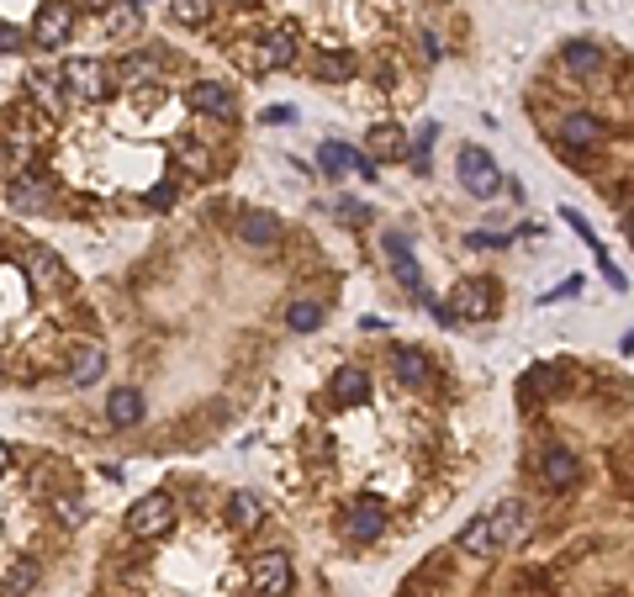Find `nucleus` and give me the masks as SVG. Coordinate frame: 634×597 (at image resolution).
Masks as SVG:
<instances>
[{
	"label": "nucleus",
	"mask_w": 634,
	"mask_h": 597,
	"mask_svg": "<svg viewBox=\"0 0 634 597\" xmlns=\"http://www.w3.org/2000/svg\"><path fill=\"white\" fill-rule=\"evenodd\" d=\"M317 164H323L328 175H349V170H360L365 180H376L370 159H360V154H354V148H344V143H323V148H317Z\"/></svg>",
	"instance_id": "obj_12"
},
{
	"label": "nucleus",
	"mask_w": 634,
	"mask_h": 597,
	"mask_svg": "<svg viewBox=\"0 0 634 597\" xmlns=\"http://www.w3.org/2000/svg\"><path fill=\"white\" fill-rule=\"evenodd\" d=\"M185 164H191L196 175H212V154H207L201 143H191V148H185Z\"/></svg>",
	"instance_id": "obj_30"
},
{
	"label": "nucleus",
	"mask_w": 634,
	"mask_h": 597,
	"mask_svg": "<svg viewBox=\"0 0 634 597\" xmlns=\"http://www.w3.org/2000/svg\"><path fill=\"white\" fill-rule=\"evenodd\" d=\"M434 133H439V127H418V164H423V154H428V143H434Z\"/></svg>",
	"instance_id": "obj_35"
},
{
	"label": "nucleus",
	"mask_w": 634,
	"mask_h": 597,
	"mask_svg": "<svg viewBox=\"0 0 634 597\" xmlns=\"http://www.w3.org/2000/svg\"><path fill=\"white\" fill-rule=\"evenodd\" d=\"M233 6H254V0H233Z\"/></svg>",
	"instance_id": "obj_38"
},
{
	"label": "nucleus",
	"mask_w": 634,
	"mask_h": 597,
	"mask_svg": "<svg viewBox=\"0 0 634 597\" xmlns=\"http://www.w3.org/2000/svg\"><path fill=\"white\" fill-rule=\"evenodd\" d=\"M6 587H11V592H27V587H37V566H32V561H27V566H16Z\"/></svg>",
	"instance_id": "obj_31"
},
{
	"label": "nucleus",
	"mask_w": 634,
	"mask_h": 597,
	"mask_svg": "<svg viewBox=\"0 0 634 597\" xmlns=\"http://www.w3.org/2000/svg\"><path fill=\"white\" fill-rule=\"evenodd\" d=\"M524 534H529V508H524V502H502L492 518H476V524H465L460 550H471V555L508 550V545H518Z\"/></svg>",
	"instance_id": "obj_1"
},
{
	"label": "nucleus",
	"mask_w": 634,
	"mask_h": 597,
	"mask_svg": "<svg viewBox=\"0 0 634 597\" xmlns=\"http://www.w3.org/2000/svg\"><path fill=\"white\" fill-rule=\"evenodd\" d=\"M74 32V6L69 0H43L32 22V43L37 48H64V37Z\"/></svg>",
	"instance_id": "obj_5"
},
{
	"label": "nucleus",
	"mask_w": 634,
	"mask_h": 597,
	"mask_svg": "<svg viewBox=\"0 0 634 597\" xmlns=\"http://www.w3.org/2000/svg\"><path fill=\"white\" fill-rule=\"evenodd\" d=\"M101 16H106V27L117 32V37H133V32H138V11H133V6H106Z\"/></svg>",
	"instance_id": "obj_28"
},
{
	"label": "nucleus",
	"mask_w": 634,
	"mask_h": 597,
	"mask_svg": "<svg viewBox=\"0 0 634 597\" xmlns=\"http://www.w3.org/2000/svg\"><path fill=\"white\" fill-rule=\"evenodd\" d=\"M238 59L244 69H286L296 59V37L286 27H275L265 37H249V43H238Z\"/></svg>",
	"instance_id": "obj_3"
},
{
	"label": "nucleus",
	"mask_w": 634,
	"mask_h": 597,
	"mask_svg": "<svg viewBox=\"0 0 634 597\" xmlns=\"http://www.w3.org/2000/svg\"><path fill=\"white\" fill-rule=\"evenodd\" d=\"M286 323H291L296 333H312L317 323H323V307H317V302H291V312H286Z\"/></svg>",
	"instance_id": "obj_27"
},
{
	"label": "nucleus",
	"mask_w": 634,
	"mask_h": 597,
	"mask_svg": "<svg viewBox=\"0 0 634 597\" xmlns=\"http://www.w3.org/2000/svg\"><path fill=\"white\" fill-rule=\"evenodd\" d=\"M561 59H566L571 74H598V69H603V48H598V43H587V37H576V43L561 48Z\"/></svg>",
	"instance_id": "obj_19"
},
{
	"label": "nucleus",
	"mask_w": 634,
	"mask_h": 597,
	"mask_svg": "<svg viewBox=\"0 0 634 597\" xmlns=\"http://www.w3.org/2000/svg\"><path fill=\"white\" fill-rule=\"evenodd\" d=\"M22 259H27V275H32L37 291H59V286H64V265H59L48 249H27Z\"/></svg>",
	"instance_id": "obj_18"
},
{
	"label": "nucleus",
	"mask_w": 634,
	"mask_h": 597,
	"mask_svg": "<svg viewBox=\"0 0 634 597\" xmlns=\"http://www.w3.org/2000/svg\"><path fill=\"white\" fill-rule=\"evenodd\" d=\"M6 196H11V207H16V212H48V207H53V196H48L37 180H11V191H6Z\"/></svg>",
	"instance_id": "obj_22"
},
{
	"label": "nucleus",
	"mask_w": 634,
	"mask_h": 597,
	"mask_svg": "<svg viewBox=\"0 0 634 597\" xmlns=\"http://www.w3.org/2000/svg\"><path fill=\"white\" fill-rule=\"evenodd\" d=\"M238 238L254 244V249H265V244L281 238V217H275V212H244V217H238Z\"/></svg>",
	"instance_id": "obj_15"
},
{
	"label": "nucleus",
	"mask_w": 634,
	"mask_h": 597,
	"mask_svg": "<svg viewBox=\"0 0 634 597\" xmlns=\"http://www.w3.org/2000/svg\"><path fill=\"white\" fill-rule=\"evenodd\" d=\"M80 6H85V11H106V6H111V0H80Z\"/></svg>",
	"instance_id": "obj_37"
},
{
	"label": "nucleus",
	"mask_w": 634,
	"mask_h": 597,
	"mask_svg": "<svg viewBox=\"0 0 634 597\" xmlns=\"http://www.w3.org/2000/svg\"><path fill=\"white\" fill-rule=\"evenodd\" d=\"M391 370H397V381H407V386H428V381H434V360H428L423 349H397V354H391Z\"/></svg>",
	"instance_id": "obj_17"
},
{
	"label": "nucleus",
	"mask_w": 634,
	"mask_h": 597,
	"mask_svg": "<svg viewBox=\"0 0 634 597\" xmlns=\"http://www.w3.org/2000/svg\"><path fill=\"white\" fill-rule=\"evenodd\" d=\"M576 291H582V281H576V275H571V281H566V286H555V291L545 296V302H566V296H576Z\"/></svg>",
	"instance_id": "obj_34"
},
{
	"label": "nucleus",
	"mask_w": 634,
	"mask_h": 597,
	"mask_svg": "<svg viewBox=\"0 0 634 597\" xmlns=\"http://www.w3.org/2000/svg\"><path fill=\"white\" fill-rule=\"evenodd\" d=\"M154 69H159L154 53H133V59L122 64V80H143V74H154Z\"/></svg>",
	"instance_id": "obj_29"
},
{
	"label": "nucleus",
	"mask_w": 634,
	"mask_h": 597,
	"mask_svg": "<svg viewBox=\"0 0 634 597\" xmlns=\"http://www.w3.org/2000/svg\"><path fill=\"white\" fill-rule=\"evenodd\" d=\"M402 154H407L402 127H370V159H402Z\"/></svg>",
	"instance_id": "obj_24"
},
{
	"label": "nucleus",
	"mask_w": 634,
	"mask_h": 597,
	"mask_svg": "<svg viewBox=\"0 0 634 597\" xmlns=\"http://www.w3.org/2000/svg\"><path fill=\"white\" fill-rule=\"evenodd\" d=\"M317 74L333 80V85H344L349 74H354V59H349V53H317Z\"/></svg>",
	"instance_id": "obj_25"
},
{
	"label": "nucleus",
	"mask_w": 634,
	"mask_h": 597,
	"mask_svg": "<svg viewBox=\"0 0 634 597\" xmlns=\"http://www.w3.org/2000/svg\"><path fill=\"white\" fill-rule=\"evenodd\" d=\"M143 391H133V386H117V391H106V423L111 428H138L143 423Z\"/></svg>",
	"instance_id": "obj_9"
},
{
	"label": "nucleus",
	"mask_w": 634,
	"mask_h": 597,
	"mask_svg": "<svg viewBox=\"0 0 634 597\" xmlns=\"http://www.w3.org/2000/svg\"><path fill=\"white\" fill-rule=\"evenodd\" d=\"M328 397L339 402V407H360V402L370 397V376H365V370H354V365H344L339 376H333Z\"/></svg>",
	"instance_id": "obj_14"
},
{
	"label": "nucleus",
	"mask_w": 634,
	"mask_h": 597,
	"mask_svg": "<svg viewBox=\"0 0 634 597\" xmlns=\"http://www.w3.org/2000/svg\"><path fill=\"white\" fill-rule=\"evenodd\" d=\"M539 476H545V487L566 492L571 481H576V455H571V450H550V455H545V471H539Z\"/></svg>",
	"instance_id": "obj_23"
},
{
	"label": "nucleus",
	"mask_w": 634,
	"mask_h": 597,
	"mask_svg": "<svg viewBox=\"0 0 634 597\" xmlns=\"http://www.w3.org/2000/svg\"><path fill=\"white\" fill-rule=\"evenodd\" d=\"M64 85H69L80 101H106L111 74H106V64H96V59H64Z\"/></svg>",
	"instance_id": "obj_6"
},
{
	"label": "nucleus",
	"mask_w": 634,
	"mask_h": 597,
	"mask_svg": "<svg viewBox=\"0 0 634 597\" xmlns=\"http://www.w3.org/2000/svg\"><path fill=\"white\" fill-rule=\"evenodd\" d=\"M175 22H185V27H207L212 22V0H175Z\"/></svg>",
	"instance_id": "obj_26"
},
{
	"label": "nucleus",
	"mask_w": 634,
	"mask_h": 597,
	"mask_svg": "<svg viewBox=\"0 0 634 597\" xmlns=\"http://www.w3.org/2000/svg\"><path fill=\"white\" fill-rule=\"evenodd\" d=\"M6 471H11V444L0 439V476H6Z\"/></svg>",
	"instance_id": "obj_36"
},
{
	"label": "nucleus",
	"mask_w": 634,
	"mask_h": 597,
	"mask_svg": "<svg viewBox=\"0 0 634 597\" xmlns=\"http://www.w3.org/2000/svg\"><path fill=\"white\" fill-rule=\"evenodd\" d=\"M148 207H154V212L175 207V185H154V191H148Z\"/></svg>",
	"instance_id": "obj_32"
},
{
	"label": "nucleus",
	"mask_w": 634,
	"mask_h": 597,
	"mask_svg": "<svg viewBox=\"0 0 634 597\" xmlns=\"http://www.w3.org/2000/svg\"><path fill=\"white\" fill-rule=\"evenodd\" d=\"M191 111H207V117H233V90L217 80L191 85Z\"/></svg>",
	"instance_id": "obj_13"
},
{
	"label": "nucleus",
	"mask_w": 634,
	"mask_h": 597,
	"mask_svg": "<svg viewBox=\"0 0 634 597\" xmlns=\"http://www.w3.org/2000/svg\"><path fill=\"white\" fill-rule=\"evenodd\" d=\"M249 587L254 592H265V597H275V592H286L291 587V561L281 550H265L259 561L249 566Z\"/></svg>",
	"instance_id": "obj_7"
},
{
	"label": "nucleus",
	"mask_w": 634,
	"mask_h": 597,
	"mask_svg": "<svg viewBox=\"0 0 634 597\" xmlns=\"http://www.w3.org/2000/svg\"><path fill=\"white\" fill-rule=\"evenodd\" d=\"M492 286H481V281H465L460 291H455V307H450V317H465V323H487L492 317Z\"/></svg>",
	"instance_id": "obj_11"
},
{
	"label": "nucleus",
	"mask_w": 634,
	"mask_h": 597,
	"mask_svg": "<svg viewBox=\"0 0 634 597\" xmlns=\"http://www.w3.org/2000/svg\"><path fill=\"white\" fill-rule=\"evenodd\" d=\"M175 529V502L164 497V492H148L138 497L133 508H127V534H138V539H164Z\"/></svg>",
	"instance_id": "obj_2"
},
{
	"label": "nucleus",
	"mask_w": 634,
	"mask_h": 597,
	"mask_svg": "<svg viewBox=\"0 0 634 597\" xmlns=\"http://www.w3.org/2000/svg\"><path fill=\"white\" fill-rule=\"evenodd\" d=\"M16 48H22V32H16V27H6V22H0V53H16Z\"/></svg>",
	"instance_id": "obj_33"
},
{
	"label": "nucleus",
	"mask_w": 634,
	"mask_h": 597,
	"mask_svg": "<svg viewBox=\"0 0 634 597\" xmlns=\"http://www.w3.org/2000/svg\"><path fill=\"white\" fill-rule=\"evenodd\" d=\"M386 249H391V265H397V281H402L407 291H423V270H418V259L407 254V244H402L397 233L386 238Z\"/></svg>",
	"instance_id": "obj_21"
},
{
	"label": "nucleus",
	"mask_w": 634,
	"mask_h": 597,
	"mask_svg": "<svg viewBox=\"0 0 634 597\" xmlns=\"http://www.w3.org/2000/svg\"><path fill=\"white\" fill-rule=\"evenodd\" d=\"M455 170H460V185H465V191H471V196H481V201L502 191V175H497L492 154H487V148H476V143H465V148H460Z\"/></svg>",
	"instance_id": "obj_4"
},
{
	"label": "nucleus",
	"mask_w": 634,
	"mask_h": 597,
	"mask_svg": "<svg viewBox=\"0 0 634 597\" xmlns=\"http://www.w3.org/2000/svg\"><path fill=\"white\" fill-rule=\"evenodd\" d=\"M106 376V349L101 344H80L74 349V365H69V381L74 386H96Z\"/></svg>",
	"instance_id": "obj_16"
},
{
	"label": "nucleus",
	"mask_w": 634,
	"mask_h": 597,
	"mask_svg": "<svg viewBox=\"0 0 634 597\" xmlns=\"http://www.w3.org/2000/svg\"><path fill=\"white\" fill-rule=\"evenodd\" d=\"M344 534H349V539H360V545L381 539V534H386V513H381V502H354V508L344 513Z\"/></svg>",
	"instance_id": "obj_10"
},
{
	"label": "nucleus",
	"mask_w": 634,
	"mask_h": 597,
	"mask_svg": "<svg viewBox=\"0 0 634 597\" xmlns=\"http://www.w3.org/2000/svg\"><path fill=\"white\" fill-rule=\"evenodd\" d=\"M603 143V122L587 117V111H571V117L561 122V148L566 154H592V148Z\"/></svg>",
	"instance_id": "obj_8"
},
{
	"label": "nucleus",
	"mask_w": 634,
	"mask_h": 597,
	"mask_svg": "<svg viewBox=\"0 0 634 597\" xmlns=\"http://www.w3.org/2000/svg\"><path fill=\"white\" fill-rule=\"evenodd\" d=\"M259 518H265L259 497H254V492H233V502H228V524H233L238 534H249V529H259Z\"/></svg>",
	"instance_id": "obj_20"
}]
</instances>
